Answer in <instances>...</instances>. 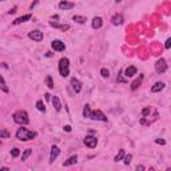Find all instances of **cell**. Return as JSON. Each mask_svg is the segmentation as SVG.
<instances>
[{"mask_svg":"<svg viewBox=\"0 0 171 171\" xmlns=\"http://www.w3.org/2000/svg\"><path fill=\"white\" fill-rule=\"evenodd\" d=\"M28 38L35 40V42H42L43 40V32H40V31H38V30L31 31V32L28 33Z\"/></svg>","mask_w":171,"mask_h":171,"instance_id":"obj_7","label":"cell"},{"mask_svg":"<svg viewBox=\"0 0 171 171\" xmlns=\"http://www.w3.org/2000/svg\"><path fill=\"white\" fill-rule=\"evenodd\" d=\"M59 72L64 78L70 75V60L67 58H62L59 60Z\"/></svg>","mask_w":171,"mask_h":171,"instance_id":"obj_3","label":"cell"},{"mask_svg":"<svg viewBox=\"0 0 171 171\" xmlns=\"http://www.w3.org/2000/svg\"><path fill=\"white\" fill-rule=\"evenodd\" d=\"M45 83H47V86H48L50 88H54V82H52V78H51L50 75L45 78Z\"/></svg>","mask_w":171,"mask_h":171,"instance_id":"obj_26","label":"cell"},{"mask_svg":"<svg viewBox=\"0 0 171 171\" xmlns=\"http://www.w3.org/2000/svg\"><path fill=\"white\" fill-rule=\"evenodd\" d=\"M124 155H126V154H124V150H123V149H122V150H119L118 155H116L115 158H114V161H115V162L122 161V159H124Z\"/></svg>","mask_w":171,"mask_h":171,"instance_id":"obj_21","label":"cell"},{"mask_svg":"<svg viewBox=\"0 0 171 171\" xmlns=\"http://www.w3.org/2000/svg\"><path fill=\"white\" fill-rule=\"evenodd\" d=\"M72 20L74 22H78V23H80V24H83V23L87 22V18L86 16H79V15H75L72 18Z\"/></svg>","mask_w":171,"mask_h":171,"instance_id":"obj_20","label":"cell"},{"mask_svg":"<svg viewBox=\"0 0 171 171\" xmlns=\"http://www.w3.org/2000/svg\"><path fill=\"white\" fill-rule=\"evenodd\" d=\"M75 7V4H74V3H70V1H60L59 3V8H60V10H71V8H74Z\"/></svg>","mask_w":171,"mask_h":171,"instance_id":"obj_15","label":"cell"},{"mask_svg":"<svg viewBox=\"0 0 171 171\" xmlns=\"http://www.w3.org/2000/svg\"><path fill=\"white\" fill-rule=\"evenodd\" d=\"M136 170H144L143 166H136Z\"/></svg>","mask_w":171,"mask_h":171,"instance_id":"obj_37","label":"cell"},{"mask_svg":"<svg viewBox=\"0 0 171 171\" xmlns=\"http://www.w3.org/2000/svg\"><path fill=\"white\" fill-rule=\"evenodd\" d=\"M15 12H16V7H15V8H12V10L10 11V13H15Z\"/></svg>","mask_w":171,"mask_h":171,"instance_id":"obj_36","label":"cell"},{"mask_svg":"<svg viewBox=\"0 0 171 171\" xmlns=\"http://www.w3.org/2000/svg\"><path fill=\"white\" fill-rule=\"evenodd\" d=\"M111 22H112L114 25H120L122 23H123V15H122V13H116V15L112 16Z\"/></svg>","mask_w":171,"mask_h":171,"instance_id":"obj_12","label":"cell"},{"mask_svg":"<svg viewBox=\"0 0 171 171\" xmlns=\"http://www.w3.org/2000/svg\"><path fill=\"white\" fill-rule=\"evenodd\" d=\"M1 91L3 92H8V87H7V84H5V80H4V78L1 76Z\"/></svg>","mask_w":171,"mask_h":171,"instance_id":"obj_27","label":"cell"},{"mask_svg":"<svg viewBox=\"0 0 171 171\" xmlns=\"http://www.w3.org/2000/svg\"><path fill=\"white\" fill-rule=\"evenodd\" d=\"M19 154H20V151H19V149H12V151H11V155H12L13 158L19 156Z\"/></svg>","mask_w":171,"mask_h":171,"instance_id":"obj_30","label":"cell"},{"mask_svg":"<svg viewBox=\"0 0 171 171\" xmlns=\"http://www.w3.org/2000/svg\"><path fill=\"white\" fill-rule=\"evenodd\" d=\"M84 144L87 147H90V149H94V147H96V144H98V139L94 135H87L84 138Z\"/></svg>","mask_w":171,"mask_h":171,"instance_id":"obj_5","label":"cell"},{"mask_svg":"<svg viewBox=\"0 0 171 171\" xmlns=\"http://www.w3.org/2000/svg\"><path fill=\"white\" fill-rule=\"evenodd\" d=\"M156 143H158V144H162V146H163V144H166V142H164L163 141V139H156Z\"/></svg>","mask_w":171,"mask_h":171,"instance_id":"obj_33","label":"cell"},{"mask_svg":"<svg viewBox=\"0 0 171 171\" xmlns=\"http://www.w3.org/2000/svg\"><path fill=\"white\" fill-rule=\"evenodd\" d=\"M100 74L103 78H108V75H110V72H108V70H106V68H102L100 70Z\"/></svg>","mask_w":171,"mask_h":171,"instance_id":"obj_28","label":"cell"},{"mask_svg":"<svg viewBox=\"0 0 171 171\" xmlns=\"http://www.w3.org/2000/svg\"><path fill=\"white\" fill-rule=\"evenodd\" d=\"M59 154H60V149H59L58 146H52L51 147V154H50V163H52L54 161H55L56 158L59 156Z\"/></svg>","mask_w":171,"mask_h":171,"instance_id":"obj_9","label":"cell"},{"mask_svg":"<svg viewBox=\"0 0 171 171\" xmlns=\"http://www.w3.org/2000/svg\"><path fill=\"white\" fill-rule=\"evenodd\" d=\"M16 138H18L19 141L27 142V141H31V139L36 138V132H33V131L28 130V128L20 127L18 131H16Z\"/></svg>","mask_w":171,"mask_h":171,"instance_id":"obj_1","label":"cell"},{"mask_svg":"<svg viewBox=\"0 0 171 171\" xmlns=\"http://www.w3.org/2000/svg\"><path fill=\"white\" fill-rule=\"evenodd\" d=\"M131 159H132V155H131V154H128V155H124V164H128V163H130Z\"/></svg>","mask_w":171,"mask_h":171,"instance_id":"obj_29","label":"cell"},{"mask_svg":"<svg viewBox=\"0 0 171 171\" xmlns=\"http://www.w3.org/2000/svg\"><path fill=\"white\" fill-rule=\"evenodd\" d=\"M13 120H15V123L18 124H22V126H24V124H28L30 123V118H28V114L25 112V111H16L15 114L12 115Z\"/></svg>","mask_w":171,"mask_h":171,"instance_id":"obj_2","label":"cell"},{"mask_svg":"<svg viewBox=\"0 0 171 171\" xmlns=\"http://www.w3.org/2000/svg\"><path fill=\"white\" fill-rule=\"evenodd\" d=\"M1 1H4V0H1Z\"/></svg>","mask_w":171,"mask_h":171,"instance_id":"obj_39","label":"cell"},{"mask_svg":"<svg viewBox=\"0 0 171 171\" xmlns=\"http://www.w3.org/2000/svg\"><path fill=\"white\" fill-rule=\"evenodd\" d=\"M147 114H150V107H146L143 111H142V116H143V118H144V116H146Z\"/></svg>","mask_w":171,"mask_h":171,"instance_id":"obj_32","label":"cell"},{"mask_svg":"<svg viewBox=\"0 0 171 171\" xmlns=\"http://www.w3.org/2000/svg\"><path fill=\"white\" fill-rule=\"evenodd\" d=\"M164 48H167V50H169V48H171V38H169L166 40V43H164Z\"/></svg>","mask_w":171,"mask_h":171,"instance_id":"obj_31","label":"cell"},{"mask_svg":"<svg viewBox=\"0 0 171 171\" xmlns=\"http://www.w3.org/2000/svg\"><path fill=\"white\" fill-rule=\"evenodd\" d=\"M83 116L84 118H90L91 116V108H90L88 104H86L84 108H83Z\"/></svg>","mask_w":171,"mask_h":171,"instance_id":"obj_22","label":"cell"},{"mask_svg":"<svg viewBox=\"0 0 171 171\" xmlns=\"http://www.w3.org/2000/svg\"><path fill=\"white\" fill-rule=\"evenodd\" d=\"M163 88H164V83H163V82H156V83L151 87V92H161Z\"/></svg>","mask_w":171,"mask_h":171,"instance_id":"obj_14","label":"cell"},{"mask_svg":"<svg viewBox=\"0 0 171 171\" xmlns=\"http://www.w3.org/2000/svg\"><path fill=\"white\" fill-rule=\"evenodd\" d=\"M103 25V20H102V18H94L92 19V28L94 30H99V28Z\"/></svg>","mask_w":171,"mask_h":171,"instance_id":"obj_17","label":"cell"},{"mask_svg":"<svg viewBox=\"0 0 171 171\" xmlns=\"http://www.w3.org/2000/svg\"><path fill=\"white\" fill-rule=\"evenodd\" d=\"M122 1V0H116V3H120Z\"/></svg>","mask_w":171,"mask_h":171,"instance_id":"obj_38","label":"cell"},{"mask_svg":"<svg viewBox=\"0 0 171 171\" xmlns=\"http://www.w3.org/2000/svg\"><path fill=\"white\" fill-rule=\"evenodd\" d=\"M52 104H54V107H55V110L58 111V112L62 110V103H60V100H59L58 96H52Z\"/></svg>","mask_w":171,"mask_h":171,"instance_id":"obj_19","label":"cell"},{"mask_svg":"<svg viewBox=\"0 0 171 171\" xmlns=\"http://www.w3.org/2000/svg\"><path fill=\"white\" fill-rule=\"evenodd\" d=\"M51 45H52L54 51H58V52H62V51L65 50V44L62 40H54L51 43Z\"/></svg>","mask_w":171,"mask_h":171,"instance_id":"obj_8","label":"cell"},{"mask_svg":"<svg viewBox=\"0 0 171 171\" xmlns=\"http://www.w3.org/2000/svg\"><path fill=\"white\" fill-rule=\"evenodd\" d=\"M32 18V15L31 13H28V15H24V16H20V18H18V19H15V20L12 22V24L13 25H18V24H22V23H24V22H27V20H30V19Z\"/></svg>","mask_w":171,"mask_h":171,"instance_id":"obj_10","label":"cell"},{"mask_svg":"<svg viewBox=\"0 0 171 171\" xmlns=\"http://www.w3.org/2000/svg\"><path fill=\"white\" fill-rule=\"evenodd\" d=\"M64 131H67V132H70V131H71V126H64Z\"/></svg>","mask_w":171,"mask_h":171,"instance_id":"obj_34","label":"cell"},{"mask_svg":"<svg viewBox=\"0 0 171 171\" xmlns=\"http://www.w3.org/2000/svg\"><path fill=\"white\" fill-rule=\"evenodd\" d=\"M76 162H78V156L76 155H72V156H70V158L67 159V161L63 163V166L64 167H68V166H72V164H75Z\"/></svg>","mask_w":171,"mask_h":171,"instance_id":"obj_18","label":"cell"},{"mask_svg":"<svg viewBox=\"0 0 171 171\" xmlns=\"http://www.w3.org/2000/svg\"><path fill=\"white\" fill-rule=\"evenodd\" d=\"M36 108H38L40 112H45V106H44V103H43L42 100H39L38 103H36Z\"/></svg>","mask_w":171,"mask_h":171,"instance_id":"obj_24","label":"cell"},{"mask_svg":"<svg viewBox=\"0 0 171 171\" xmlns=\"http://www.w3.org/2000/svg\"><path fill=\"white\" fill-rule=\"evenodd\" d=\"M91 119H94V120H102V122H107V116L104 115L103 112H102L100 110H95L91 112Z\"/></svg>","mask_w":171,"mask_h":171,"instance_id":"obj_4","label":"cell"},{"mask_svg":"<svg viewBox=\"0 0 171 171\" xmlns=\"http://www.w3.org/2000/svg\"><path fill=\"white\" fill-rule=\"evenodd\" d=\"M136 67H134V65H131V67H127L126 70H124V76L126 78H131V76H134L136 74Z\"/></svg>","mask_w":171,"mask_h":171,"instance_id":"obj_13","label":"cell"},{"mask_svg":"<svg viewBox=\"0 0 171 171\" xmlns=\"http://www.w3.org/2000/svg\"><path fill=\"white\" fill-rule=\"evenodd\" d=\"M71 84H72V88L75 90L76 94H79V92L82 91V84H80V82H79L76 78H72V79H71Z\"/></svg>","mask_w":171,"mask_h":171,"instance_id":"obj_11","label":"cell"},{"mask_svg":"<svg viewBox=\"0 0 171 171\" xmlns=\"http://www.w3.org/2000/svg\"><path fill=\"white\" fill-rule=\"evenodd\" d=\"M31 154H32V150L31 149H27L24 151V152H23V155H22V161H25V159L28 158V156L31 155Z\"/></svg>","mask_w":171,"mask_h":171,"instance_id":"obj_25","label":"cell"},{"mask_svg":"<svg viewBox=\"0 0 171 171\" xmlns=\"http://www.w3.org/2000/svg\"><path fill=\"white\" fill-rule=\"evenodd\" d=\"M10 169H8V167H1V169H0V171H8Z\"/></svg>","mask_w":171,"mask_h":171,"instance_id":"obj_35","label":"cell"},{"mask_svg":"<svg viewBox=\"0 0 171 171\" xmlns=\"http://www.w3.org/2000/svg\"><path fill=\"white\" fill-rule=\"evenodd\" d=\"M10 136H11V134L8 132L5 128H1V130H0V138L1 139H7V138H10Z\"/></svg>","mask_w":171,"mask_h":171,"instance_id":"obj_23","label":"cell"},{"mask_svg":"<svg viewBox=\"0 0 171 171\" xmlns=\"http://www.w3.org/2000/svg\"><path fill=\"white\" fill-rule=\"evenodd\" d=\"M142 80H143V75H139L138 78H136L135 80H134L132 83H131V90H132V91H135L136 88H138L139 86L142 84Z\"/></svg>","mask_w":171,"mask_h":171,"instance_id":"obj_16","label":"cell"},{"mask_svg":"<svg viewBox=\"0 0 171 171\" xmlns=\"http://www.w3.org/2000/svg\"><path fill=\"white\" fill-rule=\"evenodd\" d=\"M166 70H167L166 60H164V59H159L155 63V71L158 74H163V72H166Z\"/></svg>","mask_w":171,"mask_h":171,"instance_id":"obj_6","label":"cell"}]
</instances>
